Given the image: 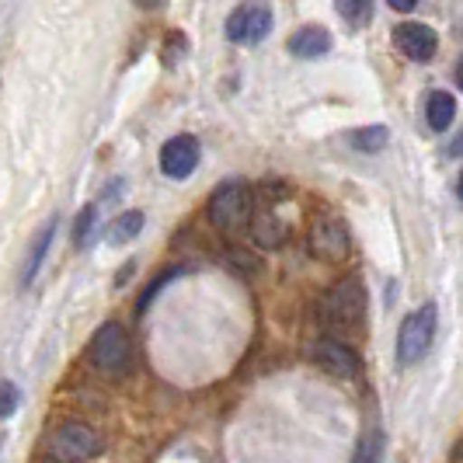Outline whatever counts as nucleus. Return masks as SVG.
I'll use <instances>...</instances> for the list:
<instances>
[{"mask_svg":"<svg viewBox=\"0 0 463 463\" xmlns=\"http://www.w3.org/2000/svg\"><path fill=\"white\" fill-rule=\"evenodd\" d=\"M199 167V139L182 133V137H171L161 146V171L167 178L182 182L192 171Z\"/></svg>","mask_w":463,"mask_h":463,"instance_id":"1a4fd4ad","label":"nucleus"},{"mask_svg":"<svg viewBox=\"0 0 463 463\" xmlns=\"http://www.w3.org/2000/svg\"><path fill=\"white\" fill-rule=\"evenodd\" d=\"M94 223H98V206L80 209V216H77V223H73V244H77V248H88V244H91Z\"/></svg>","mask_w":463,"mask_h":463,"instance_id":"6ab92c4d","label":"nucleus"},{"mask_svg":"<svg viewBox=\"0 0 463 463\" xmlns=\"http://www.w3.org/2000/svg\"><path fill=\"white\" fill-rule=\"evenodd\" d=\"M46 453L56 463H88L105 453V436L88 421H60L49 432Z\"/></svg>","mask_w":463,"mask_h":463,"instance_id":"f03ea898","label":"nucleus"},{"mask_svg":"<svg viewBox=\"0 0 463 463\" xmlns=\"http://www.w3.org/2000/svg\"><path fill=\"white\" fill-rule=\"evenodd\" d=\"M453 77H457V88L463 91V56H460V63H457V70H453Z\"/></svg>","mask_w":463,"mask_h":463,"instance_id":"b1692460","label":"nucleus"},{"mask_svg":"<svg viewBox=\"0 0 463 463\" xmlns=\"http://www.w3.org/2000/svg\"><path fill=\"white\" fill-rule=\"evenodd\" d=\"M453 457H457V463H463V442L457 446V453H453Z\"/></svg>","mask_w":463,"mask_h":463,"instance_id":"393cba45","label":"nucleus"},{"mask_svg":"<svg viewBox=\"0 0 463 463\" xmlns=\"http://www.w3.org/2000/svg\"><path fill=\"white\" fill-rule=\"evenodd\" d=\"M251 231H255V241L261 248H279L282 241H286V223L279 220L272 209H261L255 220H251Z\"/></svg>","mask_w":463,"mask_h":463,"instance_id":"ddd939ff","label":"nucleus"},{"mask_svg":"<svg viewBox=\"0 0 463 463\" xmlns=\"http://www.w3.org/2000/svg\"><path fill=\"white\" fill-rule=\"evenodd\" d=\"M394 46L408 56V60H415V63H429L432 56H436V49H439V39H436V32L429 28V24L421 22H404L394 28Z\"/></svg>","mask_w":463,"mask_h":463,"instance_id":"9d476101","label":"nucleus"},{"mask_svg":"<svg viewBox=\"0 0 463 463\" xmlns=\"http://www.w3.org/2000/svg\"><path fill=\"white\" fill-rule=\"evenodd\" d=\"M453 118H457V98L446 91L429 94V101H425V122H429V129L432 133H446L453 126Z\"/></svg>","mask_w":463,"mask_h":463,"instance_id":"f8f14e48","label":"nucleus"},{"mask_svg":"<svg viewBox=\"0 0 463 463\" xmlns=\"http://www.w3.org/2000/svg\"><path fill=\"white\" fill-rule=\"evenodd\" d=\"M387 143H391V129L387 126H363V129L348 133V146L359 150V154H380Z\"/></svg>","mask_w":463,"mask_h":463,"instance_id":"4468645a","label":"nucleus"},{"mask_svg":"<svg viewBox=\"0 0 463 463\" xmlns=\"http://www.w3.org/2000/svg\"><path fill=\"white\" fill-rule=\"evenodd\" d=\"M457 195H460V203H463V175H460V185H457Z\"/></svg>","mask_w":463,"mask_h":463,"instance_id":"a878e982","label":"nucleus"},{"mask_svg":"<svg viewBox=\"0 0 463 463\" xmlns=\"http://www.w3.org/2000/svg\"><path fill=\"white\" fill-rule=\"evenodd\" d=\"M22 404V391L11 380H0V418H11Z\"/></svg>","mask_w":463,"mask_h":463,"instance_id":"aec40b11","label":"nucleus"},{"mask_svg":"<svg viewBox=\"0 0 463 463\" xmlns=\"http://www.w3.org/2000/svg\"><path fill=\"white\" fill-rule=\"evenodd\" d=\"M449 154H453V157H460V154H463V133L453 139V143H449Z\"/></svg>","mask_w":463,"mask_h":463,"instance_id":"5701e85b","label":"nucleus"},{"mask_svg":"<svg viewBox=\"0 0 463 463\" xmlns=\"http://www.w3.org/2000/svg\"><path fill=\"white\" fill-rule=\"evenodd\" d=\"M206 216L209 223L220 233H227V237L248 231L251 220H255V195H251V188L244 185V182H223L209 195Z\"/></svg>","mask_w":463,"mask_h":463,"instance_id":"f257e3e1","label":"nucleus"},{"mask_svg":"<svg viewBox=\"0 0 463 463\" xmlns=\"http://www.w3.org/2000/svg\"><path fill=\"white\" fill-rule=\"evenodd\" d=\"M52 233H56V220H49L46 227L39 231V237H35V244H32V251H28V258H24V276H22V286H28V282L35 279V272L43 269V258H46L49 244H52Z\"/></svg>","mask_w":463,"mask_h":463,"instance_id":"2eb2a0df","label":"nucleus"},{"mask_svg":"<svg viewBox=\"0 0 463 463\" xmlns=\"http://www.w3.org/2000/svg\"><path fill=\"white\" fill-rule=\"evenodd\" d=\"M321 317L331 327H355L366 317V286L355 276L335 282L321 300Z\"/></svg>","mask_w":463,"mask_h":463,"instance_id":"39448f33","label":"nucleus"},{"mask_svg":"<svg viewBox=\"0 0 463 463\" xmlns=\"http://www.w3.org/2000/svg\"><path fill=\"white\" fill-rule=\"evenodd\" d=\"M185 272H188L185 265H178V269H167V272H161V276L154 279V282H150V286H146V289L139 293V300H137V317H143V314H146V307H150V303L157 300V293H161V289L167 286V282H171V279L185 276Z\"/></svg>","mask_w":463,"mask_h":463,"instance_id":"a211bd4d","label":"nucleus"},{"mask_svg":"<svg viewBox=\"0 0 463 463\" xmlns=\"http://www.w3.org/2000/svg\"><path fill=\"white\" fill-rule=\"evenodd\" d=\"M143 213L139 209H129V213H122V216H116L112 223H109V244H126V241H133V237H139V231H143Z\"/></svg>","mask_w":463,"mask_h":463,"instance_id":"dca6fc26","label":"nucleus"},{"mask_svg":"<svg viewBox=\"0 0 463 463\" xmlns=\"http://www.w3.org/2000/svg\"><path fill=\"white\" fill-rule=\"evenodd\" d=\"M335 7L348 28H363L373 18V0H335Z\"/></svg>","mask_w":463,"mask_h":463,"instance_id":"f3484780","label":"nucleus"},{"mask_svg":"<svg viewBox=\"0 0 463 463\" xmlns=\"http://www.w3.org/2000/svg\"><path fill=\"white\" fill-rule=\"evenodd\" d=\"M327 49H331V35L321 24H303L300 32H293V39H289V52L297 60H317Z\"/></svg>","mask_w":463,"mask_h":463,"instance_id":"9b49d317","label":"nucleus"},{"mask_svg":"<svg viewBox=\"0 0 463 463\" xmlns=\"http://www.w3.org/2000/svg\"><path fill=\"white\" fill-rule=\"evenodd\" d=\"M88 359L101 376H122L129 370V359H133V345H129L126 327L118 321H105L94 331L91 345H88Z\"/></svg>","mask_w":463,"mask_h":463,"instance_id":"20e7f679","label":"nucleus"},{"mask_svg":"<svg viewBox=\"0 0 463 463\" xmlns=\"http://www.w3.org/2000/svg\"><path fill=\"white\" fill-rule=\"evenodd\" d=\"M436 327H439V310L436 303H421L415 307L401 327H397V366H418L436 342Z\"/></svg>","mask_w":463,"mask_h":463,"instance_id":"7ed1b4c3","label":"nucleus"},{"mask_svg":"<svg viewBox=\"0 0 463 463\" xmlns=\"http://www.w3.org/2000/svg\"><path fill=\"white\" fill-rule=\"evenodd\" d=\"M307 248L321 261H345L348 251H352L348 227L338 216H317L314 227H310V237H307Z\"/></svg>","mask_w":463,"mask_h":463,"instance_id":"6e6552de","label":"nucleus"},{"mask_svg":"<svg viewBox=\"0 0 463 463\" xmlns=\"http://www.w3.org/2000/svg\"><path fill=\"white\" fill-rule=\"evenodd\" d=\"M376 460H380V432H370L366 439L355 446V453H352L348 463H376Z\"/></svg>","mask_w":463,"mask_h":463,"instance_id":"412c9836","label":"nucleus"},{"mask_svg":"<svg viewBox=\"0 0 463 463\" xmlns=\"http://www.w3.org/2000/svg\"><path fill=\"white\" fill-rule=\"evenodd\" d=\"M272 32V7L265 0H244L227 18V39L237 46H258Z\"/></svg>","mask_w":463,"mask_h":463,"instance_id":"423d86ee","label":"nucleus"},{"mask_svg":"<svg viewBox=\"0 0 463 463\" xmlns=\"http://www.w3.org/2000/svg\"><path fill=\"white\" fill-rule=\"evenodd\" d=\"M387 4H391L394 11H404V14H408V11H415V7H418V0H387Z\"/></svg>","mask_w":463,"mask_h":463,"instance_id":"4be33fe9","label":"nucleus"},{"mask_svg":"<svg viewBox=\"0 0 463 463\" xmlns=\"http://www.w3.org/2000/svg\"><path fill=\"white\" fill-rule=\"evenodd\" d=\"M310 363L321 373H327V376H335V380H355L363 373V363H359L355 348L338 342V338H331V335L317 338L310 345Z\"/></svg>","mask_w":463,"mask_h":463,"instance_id":"0eeeda50","label":"nucleus"}]
</instances>
